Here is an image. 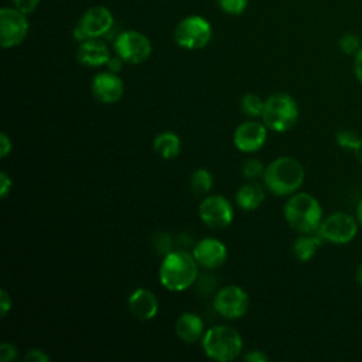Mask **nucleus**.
Wrapping results in <instances>:
<instances>
[{
  "label": "nucleus",
  "mask_w": 362,
  "mask_h": 362,
  "mask_svg": "<svg viewBox=\"0 0 362 362\" xmlns=\"http://www.w3.org/2000/svg\"><path fill=\"white\" fill-rule=\"evenodd\" d=\"M359 139H361V136L355 130H352V129H341L335 134L337 144L341 148L348 150V151H354L355 150Z\"/></svg>",
  "instance_id": "b1692460"
},
{
  "label": "nucleus",
  "mask_w": 362,
  "mask_h": 362,
  "mask_svg": "<svg viewBox=\"0 0 362 362\" xmlns=\"http://www.w3.org/2000/svg\"><path fill=\"white\" fill-rule=\"evenodd\" d=\"M113 23V14L107 7L92 6L81 16L76 27L74 28V38L78 42L89 38H99L112 30Z\"/></svg>",
  "instance_id": "6e6552de"
},
{
  "label": "nucleus",
  "mask_w": 362,
  "mask_h": 362,
  "mask_svg": "<svg viewBox=\"0 0 362 362\" xmlns=\"http://www.w3.org/2000/svg\"><path fill=\"white\" fill-rule=\"evenodd\" d=\"M197 263L205 269H216L226 262V246L215 238H204L198 240L192 249Z\"/></svg>",
  "instance_id": "2eb2a0df"
},
{
  "label": "nucleus",
  "mask_w": 362,
  "mask_h": 362,
  "mask_svg": "<svg viewBox=\"0 0 362 362\" xmlns=\"http://www.w3.org/2000/svg\"><path fill=\"white\" fill-rule=\"evenodd\" d=\"M189 185L195 194H206L214 187V177L206 168H197L189 177Z\"/></svg>",
  "instance_id": "4be33fe9"
},
{
  "label": "nucleus",
  "mask_w": 362,
  "mask_h": 362,
  "mask_svg": "<svg viewBox=\"0 0 362 362\" xmlns=\"http://www.w3.org/2000/svg\"><path fill=\"white\" fill-rule=\"evenodd\" d=\"M355 277H356L358 284L362 287V263H359V266H358V269H356V274H355Z\"/></svg>",
  "instance_id": "ea45409f"
},
{
  "label": "nucleus",
  "mask_w": 362,
  "mask_h": 362,
  "mask_svg": "<svg viewBox=\"0 0 362 362\" xmlns=\"http://www.w3.org/2000/svg\"><path fill=\"white\" fill-rule=\"evenodd\" d=\"M324 240L317 232L301 233L293 242V255L298 262H310Z\"/></svg>",
  "instance_id": "aec40b11"
},
{
  "label": "nucleus",
  "mask_w": 362,
  "mask_h": 362,
  "mask_svg": "<svg viewBox=\"0 0 362 362\" xmlns=\"http://www.w3.org/2000/svg\"><path fill=\"white\" fill-rule=\"evenodd\" d=\"M240 107L249 117H262L264 100L255 93H246L240 100Z\"/></svg>",
  "instance_id": "5701e85b"
},
{
  "label": "nucleus",
  "mask_w": 362,
  "mask_h": 362,
  "mask_svg": "<svg viewBox=\"0 0 362 362\" xmlns=\"http://www.w3.org/2000/svg\"><path fill=\"white\" fill-rule=\"evenodd\" d=\"M90 92L100 103H116L124 93V83L120 76L112 71L99 72L93 76Z\"/></svg>",
  "instance_id": "4468645a"
},
{
  "label": "nucleus",
  "mask_w": 362,
  "mask_h": 362,
  "mask_svg": "<svg viewBox=\"0 0 362 362\" xmlns=\"http://www.w3.org/2000/svg\"><path fill=\"white\" fill-rule=\"evenodd\" d=\"M204 328L202 318L195 313H184L175 321V334L187 344H195L202 339L205 334Z\"/></svg>",
  "instance_id": "a211bd4d"
},
{
  "label": "nucleus",
  "mask_w": 362,
  "mask_h": 362,
  "mask_svg": "<svg viewBox=\"0 0 362 362\" xmlns=\"http://www.w3.org/2000/svg\"><path fill=\"white\" fill-rule=\"evenodd\" d=\"M30 30L27 16L14 7H3L0 10V44L3 48H14L20 45Z\"/></svg>",
  "instance_id": "9d476101"
},
{
  "label": "nucleus",
  "mask_w": 362,
  "mask_h": 362,
  "mask_svg": "<svg viewBox=\"0 0 362 362\" xmlns=\"http://www.w3.org/2000/svg\"><path fill=\"white\" fill-rule=\"evenodd\" d=\"M356 219H358L359 226L362 228V198H361V201L356 205Z\"/></svg>",
  "instance_id": "58836bf2"
},
{
  "label": "nucleus",
  "mask_w": 362,
  "mask_h": 362,
  "mask_svg": "<svg viewBox=\"0 0 362 362\" xmlns=\"http://www.w3.org/2000/svg\"><path fill=\"white\" fill-rule=\"evenodd\" d=\"M113 49L127 64H143L150 58L153 47L147 35L136 30H127L116 37Z\"/></svg>",
  "instance_id": "1a4fd4ad"
},
{
  "label": "nucleus",
  "mask_w": 362,
  "mask_h": 362,
  "mask_svg": "<svg viewBox=\"0 0 362 362\" xmlns=\"http://www.w3.org/2000/svg\"><path fill=\"white\" fill-rule=\"evenodd\" d=\"M359 229L356 216L348 212H332L328 216L322 218L317 233L324 242L332 245H346L354 240Z\"/></svg>",
  "instance_id": "423d86ee"
},
{
  "label": "nucleus",
  "mask_w": 362,
  "mask_h": 362,
  "mask_svg": "<svg viewBox=\"0 0 362 362\" xmlns=\"http://www.w3.org/2000/svg\"><path fill=\"white\" fill-rule=\"evenodd\" d=\"M153 148L160 157L171 160L180 154L181 140L174 132H161L154 137Z\"/></svg>",
  "instance_id": "412c9836"
},
{
  "label": "nucleus",
  "mask_w": 362,
  "mask_h": 362,
  "mask_svg": "<svg viewBox=\"0 0 362 362\" xmlns=\"http://www.w3.org/2000/svg\"><path fill=\"white\" fill-rule=\"evenodd\" d=\"M11 305H13L11 297H10L8 293L3 288V290L0 291V315H1V317H6L7 313L11 310Z\"/></svg>",
  "instance_id": "2f4dec72"
},
{
  "label": "nucleus",
  "mask_w": 362,
  "mask_h": 362,
  "mask_svg": "<svg viewBox=\"0 0 362 362\" xmlns=\"http://www.w3.org/2000/svg\"><path fill=\"white\" fill-rule=\"evenodd\" d=\"M112 54L107 45L98 40V38H89L82 42H79L76 48V59L79 64L85 66H102L106 65L110 59Z\"/></svg>",
  "instance_id": "f3484780"
},
{
  "label": "nucleus",
  "mask_w": 362,
  "mask_h": 362,
  "mask_svg": "<svg viewBox=\"0 0 362 362\" xmlns=\"http://www.w3.org/2000/svg\"><path fill=\"white\" fill-rule=\"evenodd\" d=\"M338 45H339V49L346 54V55H356L358 51L362 48V41L361 38L356 35V34H352V33H346L344 34L339 41H338Z\"/></svg>",
  "instance_id": "393cba45"
},
{
  "label": "nucleus",
  "mask_w": 362,
  "mask_h": 362,
  "mask_svg": "<svg viewBox=\"0 0 362 362\" xmlns=\"http://www.w3.org/2000/svg\"><path fill=\"white\" fill-rule=\"evenodd\" d=\"M352 153H354L356 161L359 164H362V136H361V139H359V141H358V144H356V147H355V150Z\"/></svg>",
  "instance_id": "4c0bfd02"
},
{
  "label": "nucleus",
  "mask_w": 362,
  "mask_h": 362,
  "mask_svg": "<svg viewBox=\"0 0 362 362\" xmlns=\"http://www.w3.org/2000/svg\"><path fill=\"white\" fill-rule=\"evenodd\" d=\"M154 249H157L158 253H170L171 252V239L167 235L160 233L156 239H154Z\"/></svg>",
  "instance_id": "c756f323"
},
{
  "label": "nucleus",
  "mask_w": 362,
  "mask_h": 362,
  "mask_svg": "<svg viewBox=\"0 0 362 362\" xmlns=\"http://www.w3.org/2000/svg\"><path fill=\"white\" fill-rule=\"evenodd\" d=\"M219 8L230 16L242 14L247 7V0H216Z\"/></svg>",
  "instance_id": "bb28decb"
},
{
  "label": "nucleus",
  "mask_w": 362,
  "mask_h": 362,
  "mask_svg": "<svg viewBox=\"0 0 362 362\" xmlns=\"http://www.w3.org/2000/svg\"><path fill=\"white\" fill-rule=\"evenodd\" d=\"M201 344L205 355L218 362L233 361L243 348L240 334L228 325H214L206 329Z\"/></svg>",
  "instance_id": "20e7f679"
},
{
  "label": "nucleus",
  "mask_w": 362,
  "mask_h": 362,
  "mask_svg": "<svg viewBox=\"0 0 362 362\" xmlns=\"http://www.w3.org/2000/svg\"><path fill=\"white\" fill-rule=\"evenodd\" d=\"M267 139V127L262 122H243L235 129L233 144L242 153H253L263 147Z\"/></svg>",
  "instance_id": "ddd939ff"
},
{
  "label": "nucleus",
  "mask_w": 362,
  "mask_h": 362,
  "mask_svg": "<svg viewBox=\"0 0 362 362\" xmlns=\"http://www.w3.org/2000/svg\"><path fill=\"white\" fill-rule=\"evenodd\" d=\"M198 266L192 253L187 250H171L160 263V283L170 291H184L195 283Z\"/></svg>",
  "instance_id": "f257e3e1"
},
{
  "label": "nucleus",
  "mask_w": 362,
  "mask_h": 362,
  "mask_svg": "<svg viewBox=\"0 0 362 362\" xmlns=\"http://www.w3.org/2000/svg\"><path fill=\"white\" fill-rule=\"evenodd\" d=\"M214 308L223 318H242L249 310V296L242 287L226 286L215 294Z\"/></svg>",
  "instance_id": "9b49d317"
},
{
  "label": "nucleus",
  "mask_w": 362,
  "mask_h": 362,
  "mask_svg": "<svg viewBox=\"0 0 362 362\" xmlns=\"http://www.w3.org/2000/svg\"><path fill=\"white\" fill-rule=\"evenodd\" d=\"M24 359L28 362H49L51 361V358L41 349H30L25 354Z\"/></svg>",
  "instance_id": "7c9ffc66"
},
{
  "label": "nucleus",
  "mask_w": 362,
  "mask_h": 362,
  "mask_svg": "<svg viewBox=\"0 0 362 362\" xmlns=\"http://www.w3.org/2000/svg\"><path fill=\"white\" fill-rule=\"evenodd\" d=\"M123 64H124V61H123L119 55H115V57H110V59L107 61V64H106V65H107L109 71H112V72L117 74V72H120V71H122Z\"/></svg>",
  "instance_id": "e433bc0d"
},
{
  "label": "nucleus",
  "mask_w": 362,
  "mask_h": 362,
  "mask_svg": "<svg viewBox=\"0 0 362 362\" xmlns=\"http://www.w3.org/2000/svg\"><path fill=\"white\" fill-rule=\"evenodd\" d=\"M11 148H13L11 140H10V137L3 132V133L0 134V157H1V158L7 157L8 153L11 151Z\"/></svg>",
  "instance_id": "72a5a7b5"
},
{
  "label": "nucleus",
  "mask_w": 362,
  "mask_h": 362,
  "mask_svg": "<svg viewBox=\"0 0 362 362\" xmlns=\"http://www.w3.org/2000/svg\"><path fill=\"white\" fill-rule=\"evenodd\" d=\"M132 315L140 321H150L158 313V300L156 294L144 287L136 288L127 300Z\"/></svg>",
  "instance_id": "dca6fc26"
},
{
  "label": "nucleus",
  "mask_w": 362,
  "mask_h": 362,
  "mask_svg": "<svg viewBox=\"0 0 362 362\" xmlns=\"http://www.w3.org/2000/svg\"><path fill=\"white\" fill-rule=\"evenodd\" d=\"M283 214L287 225L300 233L317 232L322 221V206L308 192L291 194L284 204Z\"/></svg>",
  "instance_id": "7ed1b4c3"
},
{
  "label": "nucleus",
  "mask_w": 362,
  "mask_h": 362,
  "mask_svg": "<svg viewBox=\"0 0 362 362\" xmlns=\"http://www.w3.org/2000/svg\"><path fill=\"white\" fill-rule=\"evenodd\" d=\"M17 359V348L10 342H3L0 345V361L11 362Z\"/></svg>",
  "instance_id": "c85d7f7f"
},
{
  "label": "nucleus",
  "mask_w": 362,
  "mask_h": 362,
  "mask_svg": "<svg viewBox=\"0 0 362 362\" xmlns=\"http://www.w3.org/2000/svg\"><path fill=\"white\" fill-rule=\"evenodd\" d=\"M298 105L288 93L277 92L264 100L262 122L269 130L283 133L290 130L298 120Z\"/></svg>",
  "instance_id": "39448f33"
},
{
  "label": "nucleus",
  "mask_w": 362,
  "mask_h": 362,
  "mask_svg": "<svg viewBox=\"0 0 362 362\" xmlns=\"http://www.w3.org/2000/svg\"><path fill=\"white\" fill-rule=\"evenodd\" d=\"M212 38V27L206 18L198 14L184 17L175 27L174 40L184 49H201Z\"/></svg>",
  "instance_id": "0eeeda50"
},
{
  "label": "nucleus",
  "mask_w": 362,
  "mask_h": 362,
  "mask_svg": "<svg viewBox=\"0 0 362 362\" xmlns=\"http://www.w3.org/2000/svg\"><path fill=\"white\" fill-rule=\"evenodd\" d=\"M305 178L303 164L290 156H281L273 160L264 170V185L277 197L297 192Z\"/></svg>",
  "instance_id": "f03ea898"
},
{
  "label": "nucleus",
  "mask_w": 362,
  "mask_h": 362,
  "mask_svg": "<svg viewBox=\"0 0 362 362\" xmlns=\"http://www.w3.org/2000/svg\"><path fill=\"white\" fill-rule=\"evenodd\" d=\"M40 0H13V7L28 16L37 10Z\"/></svg>",
  "instance_id": "cd10ccee"
},
{
  "label": "nucleus",
  "mask_w": 362,
  "mask_h": 362,
  "mask_svg": "<svg viewBox=\"0 0 362 362\" xmlns=\"http://www.w3.org/2000/svg\"><path fill=\"white\" fill-rule=\"evenodd\" d=\"M11 185H13L11 178L7 175V173L1 171V173H0V197H1V198H6V197H7V194H8L10 189H11Z\"/></svg>",
  "instance_id": "473e14b6"
},
{
  "label": "nucleus",
  "mask_w": 362,
  "mask_h": 362,
  "mask_svg": "<svg viewBox=\"0 0 362 362\" xmlns=\"http://www.w3.org/2000/svg\"><path fill=\"white\" fill-rule=\"evenodd\" d=\"M264 170L266 167L257 158H247L242 165V174L246 180H257L259 177H263Z\"/></svg>",
  "instance_id": "a878e982"
},
{
  "label": "nucleus",
  "mask_w": 362,
  "mask_h": 362,
  "mask_svg": "<svg viewBox=\"0 0 362 362\" xmlns=\"http://www.w3.org/2000/svg\"><path fill=\"white\" fill-rule=\"evenodd\" d=\"M264 197V188L255 180H250L238 189L236 202L243 211H255L263 204Z\"/></svg>",
  "instance_id": "6ab92c4d"
},
{
  "label": "nucleus",
  "mask_w": 362,
  "mask_h": 362,
  "mask_svg": "<svg viewBox=\"0 0 362 362\" xmlns=\"http://www.w3.org/2000/svg\"><path fill=\"white\" fill-rule=\"evenodd\" d=\"M267 359H269L267 355L259 349H252L245 355V361H249V362H266Z\"/></svg>",
  "instance_id": "f704fd0d"
},
{
  "label": "nucleus",
  "mask_w": 362,
  "mask_h": 362,
  "mask_svg": "<svg viewBox=\"0 0 362 362\" xmlns=\"http://www.w3.org/2000/svg\"><path fill=\"white\" fill-rule=\"evenodd\" d=\"M201 221L211 229L228 228L233 221V206L222 195H209L198 208Z\"/></svg>",
  "instance_id": "f8f14e48"
},
{
  "label": "nucleus",
  "mask_w": 362,
  "mask_h": 362,
  "mask_svg": "<svg viewBox=\"0 0 362 362\" xmlns=\"http://www.w3.org/2000/svg\"><path fill=\"white\" fill-rule=\"evenodd\" d=\"M354 74L359 83H362V48L358 51V54L354 58Z\"/></svg>",
  "instance_id": "c9c22d12"
}]
</instances>
